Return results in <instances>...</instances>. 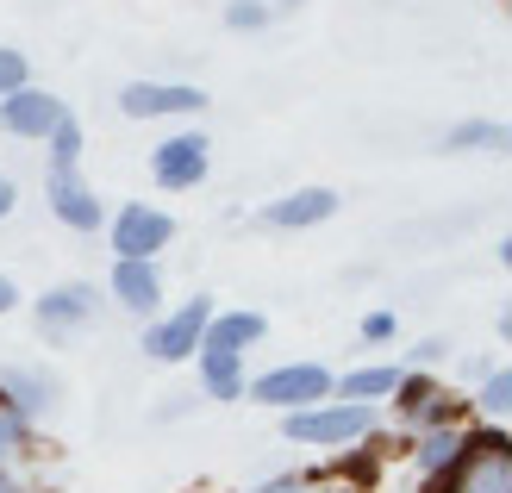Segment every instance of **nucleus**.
Returning <instances> with one entry per match:
<instances>
[{
    "label": "nucleus",
    "instance_id": "1",
    "mask_svg": "<svg viewBox=\"0 0 512 493\" xmlns=\"http://www.w3.org/2000/svg\"><path fill=\"white\" fill-rule=\"evenodd\" d=\"M425 493H512V437L494 431H463V450L444 475H431Z\"/></svg>",
    "mask_w": 512,
    "mask_h": 493
},
{
    "label": "nucleus",
    "instance_id": "2",
    "mask_svg": "<svg viewBox=\"0 0 512 493\" xmlns=\"http://www.w3.org/2000/svg\"><path fill=\"white\" fill-rule=\"evenodd\" d=\"M369 431H375V406H363V400H319V406L288 412V437L306 450H344Z\"/></svg>",
    "mask_w": 512,
    "mask_h": 493
},
{
    "label": "nucleus",
    "instance_id": "3",
    "mask_svg": "<svg viewBox=\"0 0 512 493\" xmlns=\"http://www.w3.org/2000/svg\"><path fill=\"white\" fill-rule=\"evenodd\" d=\"M331 381H338V375L319 369V362H288V369H269V375L244 381V394L263 400V406H275V412H300V406L331 400Z\"/></svg>",
    "mask_w": 512,
    "mask_h": 493
},
{
    "label": "nucleus",
    "instance_id": "4",
    "mask_svg": "<svg viewBox=\"0 0 512 493\" xmlns=\"http://www.w3.org/2000/svg\"><path fill=\"white\" fill-rule=\"evenodd\" d=\"M207 169H213V144L200 132H175V138H163L157 150H150V175H157V188H169V194L200 188Z\"/></svg>",
    "mask_w": 512,
    "mask_h": 493
},
{
    "label": "nucleus",
    "instance_id": "5",
    "mask_svg": "<svg viewBox=\"0 0 512 493\" xmlns=\"http://www.w3.org/2000/svg\"><path fill=\"white\" fill-rule=\"evenodd\" d=\"M175 244V219L157 213V206H119V219H113V256H132V263H157V250Z\"/></svg>",
    "mask_w": 512,
    "mask_h": 493
},
{
    "label": "nucleus",
    "instance_id": "6",
    "mask_svg": "<svg viewBox=\"0 0 512 493\" xmlns=\"http://www.w3.org/2000/svg\"><path fill=\"white\" fill-rule=\"evenodd\" d=\"M207 319H213V300L200 294V300H182L169 319H157L144 331V356H157V362H182L200 350V337H207Z\"/></svg>",
    "mask_w": 512,
    "mask_h": 493
},
{
    "label": "nucleus",
    "instance_id": "7",
    "mask_svg": "<svg viewBox=\"0 0 512 493\" xmlns=\"http://www.w3.org/2000/svg\"><path fill=\"white\" fill-rule=\"evenodd\" d=\"M50 406H57V375L50 369H0V419L32 431Z\"/></svg>",
    "mask_w": 512,
    "mask_h": 493
},
{
    "label": "nucleus",
    "instance_id": "8",
    "mask_svg": "<svg viewBox=\"0 0 512 493\" xmlns=\"http://www.w3.org/2000/svg\"><path fill=\"white\" fill-rule=\"evenodd\" d=\"M207 88L194 82H125L119 88V113L125 119H175V113H200Z\"/></svg>",
    "mask_w": 512,
    "mask_h": 493
},
{
    "label": "nucleus",
    "instance_id": "9",
    "mask_svg": "<svg viewBox=\"0 0 512 493\" xmlns=\"http://www.w3.org/2000/svg\"><path fill=\"white\" fill-rule=\"evenodd\" d=\"M388 400H394V412H400V419L413 425V431L456 425V394H444V387L431 381V375H400Z\"/></svg>",
    "mask_w": 512,
    "mask_h": 493
},
{
    "label": "nucleus",
    "instance_id": "10",
    "mask_svg": "<svg viewBox=\"0 0 512 493\" xmlns=\"http://www.w3.org/2000/svg\"><path fill=\"white\" fill-rule=\"evenodd\" d=\"M100 288L94 281H63V288H50L44 300H38V325L50 331V337H63V331H82V325H94L100 319Z\"/></svg>",
    "mask_w": 512,
    "mask_h": 493
},
{
    "label": "nucleus",
    "instance_id": "11",
    "mask_svg": "<svg viewBox=\"0 0 512 493\" xmlns=\"http://www.w3.org/2000/svg\"><path fill=\"white\" fill-rule=\"evenodd\" d=\"M57 119H63V100L32 88V82L0 100V132H13V138H50V125H57Z\"/></svg>",
    "mask_w": 512,
    "mask_h": 493
},
{
    "label": "nucleus",
    "instance_id": "12",
    "mask_svg": "<svg viewBox=\"0 0 512 493\" xmlns=\"http://www.w3.org/2000/svg\"><path fill=\"white\" fill-rule=\"evenodd\" d=\"M107 294L125 306V313L150 319V313L163 306V275H157V263H132V256H113V281H107Z\"/></svg>",
    "mask_w": 512,
    "mask_h": 493
},
{
    "label": "nucleus",
    "instance_id": "13",
    "mask_svg": "<svg viewBox=\"0 0 512 493\" xmlns=\"http://www.w3.org/2000/svg\"><path fill=\"white\" fill-rule=\"evenodd\" d=\"M50 213H57L69 231H100V225H107V206L94 200V188L75 169L69 175H50Z\"/></svg>",
    "mask_w": 512,
    "mask_h": 493
},
{
    "label": "nucleus",
    "instance_id": "14",
    "mask_svg": "<svg viewBox=\"0 0 512 493\" xmlns=\"http://www.w3.org/2000/svg\"><path fill=\"white\" fill-rule=\"evenodd\" d=\"M331 213H338V194H331V188H294L288 200L263 206V225H275V231H313Z\"/></svg>",
    "mask_w": 512,
    "mask_h": 493
},
{
    "label": "nucleus",
    "instance_id": "15",
    "mask_svg": "<svg viewBox=\"0 0 512 493\" xmlns=\"http://www.w3.org/2000/svg\"><path fill=\"white\" fill-rule=\"evenodd\" d=\"M200 387H207L213 400H244V356L238 350H213V344H200Z\"/></svg>",
    "mask_w": 512,
    "mask_h": 493
},
{
    "label": "nucleus",
    "instance_id": "16",
    "mask_svg": "<svg viewBox=\"0 0 512 493\" xmlns=\"http://www.w3.org/2000/svg\"><path fill=\"white\" fill-rule=\"evenodd\" d=\"M269 337V319L263 313H213L207 319V337H200V344H213V350H250V344H263Z\"/></svg>",
    "mask_w": 512,
    "mask_h": 493
},
{
    "label": "nucleus",
    "instance_id": "17",
    "mask_svg": "<svg viewBox=\"0 0 512 493\" xmlns=\"http://www.w3.org/2000/svg\"><path fill=\"white\" fill-rule=\"evenodd\" d=\"M456 450H463V425H431V431H419V475L431 481V475H444L450 462H456Z\"/></svg>",
    "mask_w": 512,
    "mask_h": 493
},
{
    "label": "nucleus",
    "instance_id": "18",
    "mask_svg": "<svg viewBox=\"0 0 512 493\" xmlns=\"http://www.w3.org/2000/svg\"><path fill=\"white\" fill-rule=\"evenodd\" d=\"M394 381H400V369H350L344 381H331V394H344V400H363V406H375V400H388L394 394Z\"/></svg>",
    "mask_w": 512,
    "mask_h": 493
},
{
    "label": "nucleus",
    "instance_id": "19",
    "mask_svg": "<svg viewBox=\"0 0 512 493\" xmlns=\"http://www.w3.org/2000/svg\"><path fill=\"white\" fill-rule=\"evenodd\" d=\"M50 175H69L75 163H82V119H75V113H63L57 125H50Z\"/></svg>",
    "mask_w": 512,
    "mask_h": 493
},
{
    "label": "nucleus",
    "instance_id": "20",
    "mask_svg": "<svg viewBox=\"0 0 512 493\" xmlns=\"http://www.w3.org/2000/svg\"><path fill=\"white\" fill-rule=\"evenodd\" d=\"M500 144H506V125H494V119L450 125V138H444V150H500Z\"/></svg>",
    "mask_w": 512,
    "mask_h": 493
},
{
    "label": "nucleus",
    "instance_id": "21",
    "mask_svg": "<svg viewBox=\"0 0 512 493\" xmlns=\"http://www.w3.org/2000/svg\"><path fill=\"white\" fill-rule=\"evenodd\" d=\"M475 406H481V412H488V419L500 425V419H506V406H512V375H506V369H488V381H481Z\"/></svg>",
    "mask_w": 512,
    "mask_h": 493
},
{
    "label": "nucleus",
    "instance_id": "22",
    "mask_svg": "<svg viewBox=\"0 0 512 493\" xmlns=\"http://www.w3.org/2000/svg\"><path fill=\"white\" fill-rule=\"evenodd\" d=\"M225 25H232V32H263L269 0H232V7H225Z\"/></svg>",
    "mask_w": 512,
    "mask_h": 493
},
{
    "label": "nucleus",
    "instance_id": "23",
    "mask_svg": "<svg viewBox=\"0 0 512 493\" xmlns=\"http://www.w3.org/2000/svg\"><path fill=\"white\" fill-rule=\"evenodd\" d=\"M13 88H25V50H7V44H0V100H7Z\"/></svg>",
    "mask_w": 512,
    "mask_h": 493
},
{
    "label": "nucleus",
    "instance_id": "24",
    "mask_svg": "<svg viewBox=\"0 0 512 493\" xmlns=\"http://www.w3.org/2000/svg\"><path fill=\"white\" fill-rule=\"evenodd\" d=\"M394 331H400V325H394V313H369V319H363V344H388Z\"/></svg>",
    "mask_w": 512,
    "mask_h": 493
},
{
    "label": "nucleus",
    "instance_id": "25",
    "mask_svg": "<svg viewBox=\"0 0 512 493\" xmlns=\"http://www.w3.org/2000/svg\"><path fill=\"white\" fill-rule=\"evenodd\" d=\"M188 412H194V394H175L169 406H157V419H188Z\"/></svg>",
    "mask_w": 512,
    "mask_h": 493
},
{
    "label": "nucleus",
    "instance_id": "26",
    "mask_svg": "<svg viewBox=\"0 0 512 493\" xmlns=\"http://www.w3.org/2000/svg\"><path fill=\"white\" fill-rule=\"evenodd\" d=\"M19 437H25V431H19V425H13V419H0V469H7V450H13V444H19Z\"/></svg>",
    "mask_w": 512,
    "mask_h": 493
},
{
    "label": "nucleus",
    "instance_id": "27",
    "mask_svg": "<svg viewBox=\"0 0 512 493\" xmlns=\"http://www.w3.org/2000/svg\"><path fill=\"white\" fill-rule=\"evenodd\" d=\"M13 200H19V188H13V181H7V175H0V219H7V213H13Z\"/></svg>",
    "mask_w": 512,
    "mask_h": 493
},
{
    "label": "nucleus",
    "instance_id": "28",
    "mask_svg": "<svg viewBox=\"0 0 512 493\" xmlns=\"http://www.w3.org/2000/svg\"><path fill=\"white\" fill-rule=\"evenodd\" d=\"M13 306H19V288H13L7 275H0V313H13Z\"/></svg>",
    "mask_w": 512,
    "mask_h": 493
},
{
    "label": "nucleus",
    "instance_id": "29",
    "mask_svg": "<svg viewBox=\"0 0 512 493\" xmlns=\"http://www.w3.org/2000/svg\"><path fill=\"white\" fill-rule=\"evenodd\" d=\"M0 493H19V481H13V475H7V469H0Z\"/></svg>",
    "mask_w": 512,
    "mask_h": 493
},
{
    "label": "nucleus",
    "instance_id": "30",
    "mask_svg": "<svg viewBox=\"0 0 512 493\" xmlns=\"http://www.w3.org/2000/svg\"><path fill=\"white\" fill-rule=\"evenodd\" d=\"M281 7H294V0H281Z\"/></svg>",
    "mask_w": 512,
    "mask_h": 493
}]
</instances>
